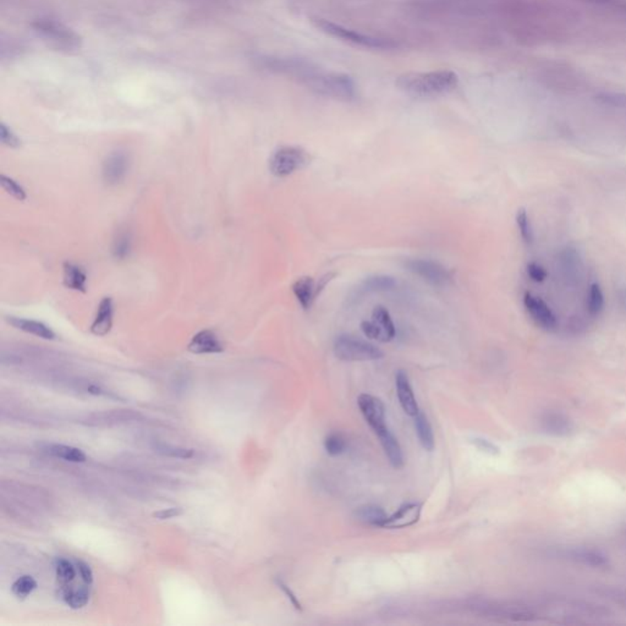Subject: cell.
<instances>
[{
  "mask_svg": "<svg viewBox=\"0 0 626 626\" xmlns=\"http://www.w3.org/2000/svg\"><path fill=\"white\" fill-rule=\"evenodd\" d=\"M76 565H78V573H80V576L83 580V582H86L87 585H91L94 582V573H92V569L89 568V565L82 562V560H78Z\"/></svg>",
  "mask_w": 626,
  "mask_h": 626,
  "instance_id": "obj_41",
  "label": "cell"
},
{
  "mask_svg": "<svg viewBox=\"0 0 626 626\" xmlns=\"http://www.w3.org/2000/svg\"><path fill=\"white\" fill-rule=\"evenodd\" d=\"M139 415L130 410H114L87 415L80 422L87 426H115V424H128L135 421Z\"/></svg>",
  "mask_w": 626,
  "mask_h": 626,
  "instance_id": "obj_14",
  "label": "cell"
},
{
  "mask_svg": "<svg viewBox=\"0 0 626 626\" xmlns=\"http://www.w3.org/2000/svg\"><path fill=\"white\" fill-rule=\"evenodd\" d=\"M355 518L360 523L369 526H378L382 528L384 521L388 518V515L385 514L383 509L377 505H363V507H357L355 510Z\"/></svg>",
  "mask_w": 626,
  "mask_h": 626,
  "instance_id": "obj_22",
  "label": "cell"
},
{
  "mask_svg": "<svg viewBox=\"0 0 626 626\" xmlns=\"http://www.w3.org/2000/svg\"><path fill=\"white\" fill-rule=\"evenodd\" d=\"M568 558L573 559L575 562H579L581 564L589 566H605L607 565V558L603 554L587 548H575L568 552Z\"/></svg>",
  "mask_w": 626,
  "mask_h": 626,
  "instance_id": "obj_24",
  "label": "cell"
},
{
  "mask_svg": "<svg viewBox=\"0 0 626 626\" xmlns=\"http://www.w3.org/2000/svg\"><path fill=\"white\" fill-rule=\"evenodd\" d=\"M155 451L163 456L184 459V460L191 459L192 456L195 455L193 449H187V448H180V446L169 444H157L155 446Z\"/></svg>",
  "mask_w": 626,
  "mask_h": 626,
  "instance_id": "obj_33",
  "label": "cell"
},
{
  "mask_svg": "<svg viewBox=\"0 0 626 626\" xmlns=\"http://www.w3.org/2000/svg\"><path fill=\"white\" fill-rule=\"evenodd\" d=\"M62 598L70 608L81 609L89 600V592L87 589H70L68 586H62Z\"/></svg>",
  "mask_w": 626,
  "mask_h": 626,
  "instance_id": "obj_26",
  "label": "cell"
},
{
  "mask_svg": "<svg viewBox=\"0 0 626 626\" xmlns=\"http://www.w3.org/2000/svg\"><path fill=\"white\" fill-rule=\"evenodd\" d=\"M55 573L59 582L62 586H69L76 577V570L68 559L58 558L55 560Z\"/></svg>",
  "mask_w": 626,
  "mask_h": 626,
  "instance_id": "obj_30",
  "label": "cell"
},
{
  "mask_svg": "<svg viewBox=\"0 0 626 626\" xmlns=\"http://www.w3.org/2000/svg\"><path fill=\"white\" fill-rule=\"evenodd\" d=\"M528 278L534 283H544L548 278V272L537 262H530L526 267Z\"/></svg>",
  "mask_w": 626,
  "mask_h": 626,
  "instance_id": "obj_37",
  "label": "cell"
},
{
  "mask_svg": "<svg viewBox=\"0 0 626 626\" xmlns=\"http://www.w3.org/2000/svg\"><path fill=\"white\" fill-rule=\"evenodd\" d=\"M0 140L3 142V145L8 146L10 148H17L21 145L20 139L6 124H1L0 126Z\"/></svg>",
  "mask_w": 626,
  "mask_h": 626,
  "instance_id": "obj_38",
  "label": "cell"
},
{
  "mask_svg": "<svg viewBox=\"0 0 626 626\" xmlns=\"http://www.w3.org/2000/svg\"><path fill=\"white\" fill-rule=\"evenodd\" d=\"M44 451L54 458L70 462H85L87 456L81 449L65 444H48L44 446Z\"/></svg>",
  "mask_w": 626,
  "mask_h": 626,
  "instance_id": "obj_23",
  "label": "cell"
},
{
  "mask_svg": "<svg viewBox=\"0 0 626 626\" xmlns=\"http://www.w3.org/2000/svg\"><path fill=\"white\" fill-rule=\"evenodd\" d=\"M541 426L546 433L565 437L573 432V424L565 415L555 411H548L541 417Z\"/></svg>",
  "mask_w": 626,
  "mask_h": 626,
  "instance_id": "obj_17",
  "label": "cell"
},
{
  "mask_svg": "<svg viewBox=\"0 0 626 626\" xmlns=\"http://www.w3.org/2000/svg\"><path fill=\"white\" fill-rule=\"evenodd\" d=\"M291 290L304 310H310L317 299L316 281L311 277H302L296 280Z\"/></svg>",
  "mask_w": 626,
  "mask_h": 626,
  "instance_id": "obj_20",
  "label": "cell"
},
{
  "mask_svg": "<svg viewBox=\"0 0 626 626\" xmlns=\"http://www.w3.org/2000/svg\"><path fill=\"white\" fill-rule=\"evenodd\" d=\"M405 267L427 283L440 288L451 284L453 280L451 272L444 266L431 259H409L406 261Z\"/></svg>",
  "mask_w": 626,
  "mask_h": 626,
  "instance_id": "obj_7",
  "label": "cell"
},
{
  "mask_svg": "<svg viewBox=\"0 0 626 626\" xmlns=\"http://www.w3.org/2000/svg\"><path fill=\"white\" fill-rule=\"evenodd\" d=\"M33 30L57 47L75 49L80 47L81 38L70 27L53 19H38L32 24Z\"/></svg>",
  "mask_w": 626,
  "mask_h": 626,
  "instance_id": "obj_6",
  "label": "cell"
},
{
  "mask_svg": "<svg viewBox=\"0 0 626 626\" xmlns=\"http://www.w3.org/2000/svg\"><path fill=\"white\" fill-rule=\"evenodd\" d=\"M130 157L123 150H115L107 155L102 166V176L109 186H116L124 182L130 171Z\"/></svg>",
  "mask_w": 626,
  "mask_h": 626,
  "instance_id": "obj_10",
  "label": "cell"
},
{
  "mask_svg": "<svg viewBox=\"0 0 626 626\" xmlns=\"http://www.w3.org/2000/svg\"><path fill=\"white\" fill-rule=\"evenodd\" d=\"M114 321V302L110 297H104L99 302L94 316L91 331L97 337H104L112 331Z\"/></svg>",
  "mask_w": 626,
  "mask_h": 626,
  "instance_id": "obj_15",
  "label": "cell"
},
{
  "mask_svg": "<svg viewBox=\"0 0 626 626\" xmlns=\"http://www.w3.org/2000/svg\"><path fill=\"white\" fill-rule=\"evenodd\" d=\"M395 387L401 409L408 416L415 417L419 412V404L410 383L409 376L405 371L400 369L395 374Z\"/></svg>",
  "mask_w": 626,
  "mask_h": 626,
  "instance_id": "obj_12",
  "label": "cell"
},
{
  "mask_svg": "<svg viewBox=\"0 0 626 626\" xmlns=\"http://www.w3.org/2000/svg\"><path fill=\"white\" fill-rule=\"evenodd\" d=\"M312 157L297 146H283L275 150L270 159V171L277 177H286L310 164Z\"/></svg>",
  "mask_w": 626,
  "mask_h": 626,
  "instance_id": "obj_5",
  "label": "cell"
},
{
  "mask_svg": "<svg viewBox=\"0 0 626 626\" xmlns=\"http://www.w3.org/2000/svg\"><path fill=\"white\" fill-rule=\"evenodd\" d=\"M334 354L336 356L347 363H360V361H373L384 356L383 351L374 344L366 342L360 338L352 337L349 334H342L334 342Z\"/></svg>",
  "mask_w": 626,
  "mask_h": 626,
  "instance_id": "obj_4",
  "label": "cell"
},
{
  "mask_svg": "<svg viewBox=\"0 0 626 626\" xmlns=\"http://www.w3.org/2000/svg\"><path fill=\"white\" fill-rule=\"evenodd\" d=\"M36 589L37 581L30 575L21 576L11 586V591L17 598H26L27 595H31Z\"/></svg>",
  "mask_w": 626,
  "mask_h": 626,
  "instance_id": "obj_32",
  "label": "cell"
},
{
  "mask_svg": "<svg viewBox=\"0 0 626 626\" xmlns=\"http://www.w3.org/2000/svg\"><path fill=\"white\" fill-rule=\"evenodd\" d=\"M470 442H471L472 444L475 445V448H477V449L482 451V453L491 454V455H496V454L499 453V448H498L497 445L494 444V443H492L491 440H486V438H482V437H473Z\"/></svg>",
  "mask_w": 626,
  "mask_h": 626,
  "instance_id": "obj_39",
  "label": "cell"
},
{
  "mask_svg": "<svg viewBox=\"0 0 626 626\" xmlns=\"http://www.w3.org/2000/svg\"><path fill=\"white\" fill-rule=\"evenodd\" d=\"M62 281L68 289L78 293H86L87 290V273L81 266L67 262L62 267Z\"/></svg>",
  "mask_w": 626,
  "mask_h": 626,
  "instance_id": "obj_19",
  "label": "cell"
},
{
  "mask_svg": "<svg viewBox=\"0 0 626 626\" xmlns=\"http://www.w3.org/2000/svg\"><path fill=\"white\" fill-rule=\"evenodd\" d=\"M377 437L379 438V442H381V445L383 448L384 454L387 456L389 464L395 467V469L403 467V465H404V454H403L401 445L399 443V440H397V437L390 432L389 428L382 432V433H379Z\"/></svg>",
  "mask_w": 626,
  "mask_h": 626,
  "instance_id": "obj_18",
  "label": "cell"
},
{
  "mask_svg": "<svg viewBox=\"0 0 626 626\" xmlns=\"http://www.w3.org/2000/svg\"><path fill=\"white\" fill-rule=\"evenodd\" d=\"M523 306L525 310L534 322L536 326L539 327L544 331H555L558 329V317L555 316L553 310L549 307L548 304L541 299L539 296L533 295L531 293H526L523 295Z\"/></svg>",
  "mask_w": 626,
  "mask_h": 626,
  "instance_id": "obj_8",
  "label": "cell"
},
{
  "mask_svg": "<svg viewBox=\"0 0 626 626\" xmlns=\"http://www.w3.org/2000/svg\"><path fill=\"white\" fill-rule=\"evenodd\" d=\"M459 76L451 70H435L406 73L395 80V86L403 94L414 98H435L448 94L458 87Z\"/></svg>",
  "mask_w": 626,
  "mask_h": 626,
  "instance_id": "obj_1",
  "label": "cell"
},
{
  "mask_svg": "<svg viewBox=\"0 0 626 626\" xmlns=\"http://www.w3.org/2000/svg\"><path fill=\"white\" fill-rule=\"evenodd\" d=\"M421 512H422V504L416 502L406 503L387 518L382 528H389V530L410 528L415 523H419Z\"/></svg>",
  "mask_w": 626,
  "mask_h": 626,
  "instance_id": "obj_11",
  "label": "cell"
},
{
  "mask_svg": "<svg viewBox=\"0 0 626 626\" xmlns=\"http://www.w3.org/2000/svg\"><path fill=\"white\" fill-rule=\"evenodd\" d=\"M397 281L393 277L389 275H374L369 277L363 281V289L365 291H385V290H392L395 288Z\"/></svg>",
  "mask_w": 626,
  "mask_h": 626,
  "instance_id": "obj_29",
  "label": "cell"
},
{
  "mask_svg": "<svg viewBox=\"0 0 626 626\" xmlns=\"http://www.w3.org/2000/svg\"><path fill=\"white\" fill-rule=\"evenodd\" d=\"M277 585L279 586L280 590L284 592V595L288 597V600L291 602V605L295 607L297 611H301L300 600H297V597H296L295 593H294L293 591L290 590L289 586L286 585L284 581H281V580H277Z\"/></svg>",
  "mask_w": 626,
  "mask_h": 626,
  "instance_id": "obj_42",
  "label": "cell"
},
{
  "mask_svg": "<svg viewBox=\"0 0 626 626\" xmlns=\"http://www.w3.org/2000/svg\"><path fill=\"white\" fill-rule=\"evenodd\" d=\"M361 331H363L365 337L372 340H377L379 342H389V338L384 333L383 329L378 326L374 321H363L361 322Z\"/></svg>",
  "mask_w": 626,
  "mask_h": 626,
  "instance_id": "obj_36",
  "label": "cell"
},
{
  "mask_svg": "<svg viewBox=\"0 0 626 626\" xmlns=\"http://www.w3.org/2000/svg\"><path fill=\"white\" fill-rule=\"evenodd\" d=\"M358 409L366 419L368 426L372 428L374 435H378L385 430L387 426V410L381 399L371 394H361L357 399Z\"/></svg>",
  "mask_w": 626,
  "mask_h": 626,
  "instance_id": "obj_9",
  "label": "cell"
},
{
  "mask_svg": "<svg viewBox=\"0 0 626 626\" xmlns=\"http://www.w3.org/2000/svg\"><path fill=\"white\" fill-rule=\"evenodd\" d=\"M312 92L328 98L350 101L356 97L357 86L347 73L328 71L317 67L316 70L302 83Z\"/></svg>",
  "mask_w": 626,
  "mask_h": 626,
  "instance_id": "obj_2",
  "label": "cell"
},
{
  "mask_svg": "<svg viewBox=\"0 0 626 626\" xmlns=\"http://www.w3.org/2000/svg\"><path fill=\"white\" fill-rule=\"evenodd\" d=\"M187 350L196 355L220 354L224 351V345L214 331L205 329L192 337L191 342L187 345Z\"/></svg>",
  "mask_w": 626,
  "mask_h": 626,
  "instance_id": "obj_13",
  "label": "cell"
},
{
  "mask_svg": "<svg viewBox=\"0 0 626 626\" xmlns=\"http://www.w3.org/2000/svg\"><path fill=\"white\" fill-rule=\"evenodd\" d=\"M336 275H336V273H328V275H323L321 279H318V283H316L317 297L321 295V293L322 291H323V290H324L327 284H328V283H331V280L334 279V277H336Z\"/></svg>",
  "mask_w": 626,
  "mask_h": 626,
  "instance_id": "obj_43",
  "label": "cell"
},
{
  "mask_svg": "<svg viewBox=\"0 0 626 626\" xmlns=\"http://www.w3.org/2000/svg\"><path fill=\"white\" fill-rule=\"evenodd\" d=\"M605 305H606L605 293L600 284H597V283L591 284L589 288V294H587V300H586V310L589 312V315L592 318L600 316L605 310Z\"/></svg>",
  "mask_w": 626,
  "mask_h": 626,
  "instance_id": "obj_25",
  "label": "cell"
},
{
  "mask_svg": "<svg viewBox=\"0 0 626 626\" xmlns=\"http://www.w3.org/2000/svg\"><path fill=\"white\" fill-rule=\"evenodd\" d=\"M131 247H132L131 236L128 233H121L115 238L112 252L115 259H125L126 257H129Z\"/></svg>",
  "mask_w": 626,
  "mask_h": 626,
  "instance_id": "obj_35",
  "label": "cell"
},
{
  "mask_svg": "<svg viewBox=\"0 0 626 626\" xmlns=\"http://www.w3.org/2000/svg\"><path fill=\"white\" fill-rule=\"evenodd\" d=\"M516 225H518L519 233H520L523 243L526 245H532L533 238H534L532 224H531L528 212L523 208L519 209L516 213Z\"/></svg>",
  "mask_w": 626,
  "mask_h": 626,
  "instance_id": "obj_31",
  "label": "cell"
},
{
  "mask_svg": "<svg viewBox=\"0 0 626 626\" xmlns=\"http://www.w3.org/2000/svg\"><path fill=\"white\" fill-rule=\"evenodd\" d=\"M311 21L316 28L323 33H326L327 36L347 42L352 46L368 48V49H377V51H390V49L398 48L399 46L398 42L393 41L390 38L365 35L361 32L351 30L349 27L342 26L337 22L327 20V19L316 17Z\"/></svg>",
  "mask_w": 626,
  "mask_h": 626,
  "instance_id": "obj_3",
  "label": "cell"
},
{
  "mask_svg": "<svg viewBox=\"0 0 626 626\" xmlns=\"http://www.w3.org/2000/svg\"><path fill=\"white\" fill-rule=\"evenodd\" d=\"M349 442L340 432H331L324 440V449L331 456H339L347 453Z\"/></svg>",
  "mask_w": 626,
  "mask_h": 626,
  "instance_id": "obj_28",
  "label": "cell"
},
{
  "mask_svg": "<svg viewBox=\"0 0 626 626\" xmlns=\"http://www.w3.org/2000/svg\"><path fill=\"white\" fill-rule=\"evenodd\" d=\"M6 321L10 326L19 329V331H25L27 334H32L35 337L42 338V339H46V340H54L55 339V333L52 331V328H49L47 324H44L42 322L12 316L8 317Z\"/></svg>",
  "mask_w": 626,
  "mask_h": 626,
  "instance_id": "obj_16",
  "label": "cell"
},
{
  "mask_svg": "<svg viewBox=\"0 0 626 626\" xmlns=\"http://www.w3.org/2000/svg\"><path fill=\"white\" fill-rule=\"evenodd\" d=\"M0 184H1V187L6 190V193H9L11 197H14L17 201H25L26 200V190L10 176H6L3 174V175L0 176Z\"/></svg>",
  "mask_w": 626,
  "mask_h": 626,
  "instance_id": "obj_34",
  "label": "cell"
},
{
  "mask_svg": "<svg viewBox=\"0 0 626 626\" xmlns=\"http://www.w3.org/2000/svg\"><path fill=\"white\" fill-rule=\"evenodd\" d=\"M184 514L182 507H168V509H162L159 512H155L153 514V518L158 520H168V519L179 518Z\"/></svg>",
  "mask_w": 626,
  "mask_h": 626,
  "instance_id": "obj_40",
  "label": "cell"
},
{
  "mask_svg": "<svg viewBox=\"0 0 626 626\" xmlns=\"http://www.w3.org/2000/svg\"><path fill=\"white\" fill-rule=\"evenodd\" d=\"M415 430L419 438V444L424 451H432L435 449V435L430 421L421 411L414 417Z\"/></svg>",
  "mask_w": 626,
  "mask_h": 626,
  "instance_id": "obj_21",
  "label": "cell"
},
{
  "mask_svg": "<svg viewBox=\"0 0 626 626\" xmlns=\"http://www.w3.org/2000/svg\"><path fill=\"white\" fill-rule=\"evenodd\" d=\"M372 321L376 322L378 326L383 329L384 333L389 338V340L392 342L397 336V328L394 326L393 320L389 315L388 310L383 306H376L373 308Z\"/></svg>",
  "mask_w": 626,
  "mask_h": 626,
  "instance_id": "obj_27",
  "label": "cell"
}]
</instances>
